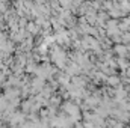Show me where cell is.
I'll return each mask as SVG.
<instances>
[{
	"label": "cell",
	"mask_w": 130,
	"mask_h": 128,
	"mask_svg": "<svg viewBox=\"0 0 130 128\" xmlns=\"http://www.w3.org/2000/svg\"><path fill=\"white\" fill-rule=\"evenodd\" d=\"M113 51H115L120 57H126V56H127V48H126L124 45H121V44H117V45L113 47Z\"/></svg>",
	"instance_id": "cell-1"
},
{
	"label": "cell",
	"mask_w": 130,
	"mask_h": 128,
	"mask_svg": "<svg viewBox=\"0 0 130 128\" xmlns=\"http://www.w3.org/2000/svg\"><path fill=\"white\" fill-rule=\"evenodd\" d=\"M107 83H109L110 86H120V80H118V77H115L113 74L107 78Z\"/></svg>",
	"instance_id": "cell-2"
},
{
	"label": "cell",
	"mask_w": 130,
	"mask_h": 128,
	"mask_svg": "<svg viewBox=\"0 0 130 128\" xmlns=\"http://www.w3.org/2000/svg\"><path fill=\"white\" fill-rule=\"evenodd\" d=\"M121 41H123V42H130V33H124V35L121 36Z\"/></svg>",
	"instance_id": "cell-3"
}]
</instances>
